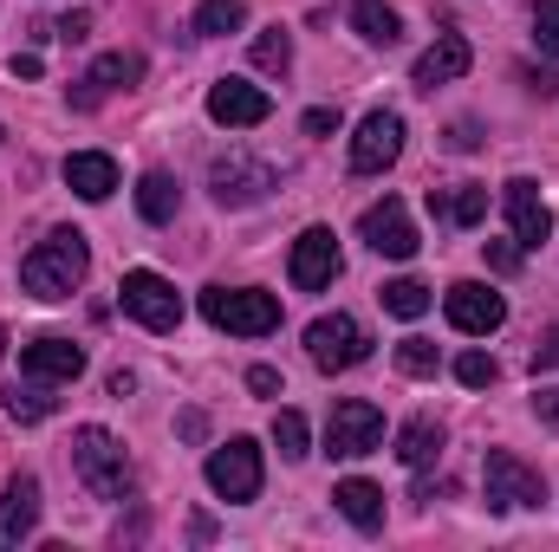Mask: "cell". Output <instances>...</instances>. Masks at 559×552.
<instances>
[{
	"instance_id": "obj_1",
	"label": "cell",
	"mask_w": 559,
	"mask_h": 552,
	"mask_svg": "<svg viewBox=\"0 0 559 552\" xmlns=\"http://www.w3.org/2000/svg\"><path fill=\"white\" fill-rule=\"evenodd\" d=\"M85 274H92V248H85V235L79 228H52L26 261H20V286L33 292V299H72L79 286H85Z\"/></svg>"
},
{
	"instance_id": "obj_2",
	"label": "cell",
	"mask_w": 559,
	"mask_h": 552,
	"mask_svg": "<svg viewBox=\"0 0 559 552\" xmlns=\"http://www.w3.org/2000/svg\"><path fill=\"white\" fill-rule=\"evenodd\" d=\"M72 468H79V481H85L98 501H124V494H131V455H124V442H118L111 429H98V422L72 429Z\"/></svg>"
},
{
	"instance_id": "obj_3",
	"label": "cell",
	"mask_w": 559,
	"mask_h": 552,
	"mask_svg": "<svg viewBox=\"0 0 559 552\" xmlns=\"http://www.w3.org/2000/svg\"><path fill=\"white\" fill-rule=\"evenodd\" d=\"M202 319L215 332H235V338H267V332H280V299L261 286H209Z\"/></svg>"
},
{
	"instance_id": "obj_4",
	"label": "cell",
	"mask_w": 559,
	"mask_h": 552,
	"mask_svg": "<svg viewBox=\"0 0 559 552\" xmlns=\"http://www.w3.org/2000/svg\"><path fill=\"white\" fill-rule=\"evenodd\" d=\"M209 189H215L222 208H254V202H267V195L280 189V169L274 163H261V156L228 149V156L209 163Z\"/></svg>"
},
{
	"instance_id": "obj_5",
	"label": "cell",
	"mask_w": 559,
	"mask_h": 552,
	"mask_svg": "<svg viewBox=\"0 0 559 552\" xmlns=\"http://www.w3.org/2000/svg\"><path fill=\"white\" fill-rule=\"evenodd\" d=\"M306 358H312L319 371H352V364L371 358V332H365L352 312H325V319L306 325Z\"/></svg>"
},
{
	"instance_id": "obj_6",
	"label": "cell",
	"mask_w": 559,
	"mask_h": 552,
	"mask_svg": "<svg viewBox=\"0 0 559 552\" xmlns=\"http://www.w3.org/2000/svg\"><path fill=\"white\" fill-rule=\"evenodd\" d=\"M325 448H332L338 461L384 448V410H378V404H365V397H338L332 416H325Z\"/></svg>"
},
{
	"instance_id": "obj_7",
	"label": "cell",
	"mask_w": 559,
	"mask_h": 552,
	"mask_svg": "<svg viewBox=\"0 0 559 552\" xmlns=\"http://www.w3.org/2000/svg\"><path fill=\"white\" fill-rule=\"evenodd\" d=\"M261 475H267V468H261V448H254L248 435H228V442L209 455V488H215L228 507L254 501V494H261Z\"/></svg>"
},
{
	"instance_id": "obj_8",
	"label": "cell",
	"mask_w": 559,
	"mask_h": 552,
	"mask_svg": "<svg viewBox=\"0 0 559 552\" xmlns=\"http://www.w3.org/2000/svg\"><path fill=\"white\" fill-rule=\"evenodd\" d=\"M118 299H124V312L138 319L143 332H176V325H182V292H176L163 274H150V267L124 274Z\"/></svg>"
},
{
	"instance_id": "obj_9",
	"label": "cell",
	"mask_w": 559,
	"mask_h": 552,
	"mask_svg": "<svg viewBox=\"0 0 559 552\" xmlns=\"http://www.w3.org/2000/svg\"><path fill=\"white\" fill-rule=\"evenodd\" d=\"M442 312H449V325L468 332V338H488V332L508 325V299H501L495 286H481V279H455V286L442 292Z\"/></svg>"
},
{
	"instance_id": "obj_10",
	"label": "cell",
	"mask_w": 559,
	"mask_h": 552,
	"mask_svg": "<svg viewBox=\"0 0 559 552\" xmlns=\"http://www.w3.org/2000/svg\"><path fill=\"white\" fill-rule=\"evenodd\" d=\"M481 488H488V507H540V501H547L540 468H527V461L508 455V448H495V455L481 461Z\"/></svg>"
},
{
	"instance_id": "obj_11",
	"label": "cell",
	"mask_w": 559,
	"mask_h": 552,
	"mask_svg": "<svg viewBox=\"0 0 559 552\" xmlns=\"http://www.w3.org/2000/svg\"><path fill=\"white\" fill-rule=\"evenodd\" d=\"M358 235H365V248H371V254H384V261H411V254L423 248L417 228H411V208H404L397 195L371 202V208L358 215Z\"/></svg>"
},
{
	"instance_id": "obj_12",
	"label": "cell",
	"mask_w": 559,
	"mask_h": 552,
	"mask_svg": "<svg viewBox=\"0 0 559 552\" xmlns=\"http://www.w3.org/2000/svg\"><path fill=\"white\" fill-rule=\"evenodd\" d=\"M345 267V254H338V235L332 228H306L299 241H293V261H286V274L299 292H325L332 279Z\"/></svg>"
},
{
	"instance_id": "obj_13",
	"label": "cell",
	"mask_w": 559,
	"mask_h": 552,
	"mask_svg": "<svg viewBox=\"0 0 559 552\" xmlns=\"http://www.w3.org/2000/svg\"><path fill=\"white\" fill-rule=\"evenodd\" d=\"M209 118L222 131H254V124L274 118V98L261 85H248V79H222V85H209Z\"/></svg>"
},
{
	"instance_id": "obj_14",
	"label": "cell",
	"mask_w": 559,
	"mask_h": 552,
	"mask_svg": "<svg viewBox=\"0 0 559 552\" xmlns=\"http://www.w3.org/2000/svg\"><path fill=\"white\" fill-rule=\"evenodd\" d=\"M397 156H404V118L397 111H371L358 124V137H352V169L358 176H384Z\"/></svg>"
},
{
	"instance_id": "obj_15",
	"label": "cell",
	"mask_w": 559,
	"mask_h": 552,
	"mask_svg": "<svg viewBox=\"0 0 559 552\" xmlns=\"http://www.w3.org/2000/svg\"><path fill=\"white\" fill-rule=\"evenodd\" d=\"M501 202H508V228H514V241H521V254H534V248H547V235H554V208L540 202V182H527V176H514V182L501 189Z\"/></svg>"
},
{
	"instance_id": "obj_16",
	"label": "cell",
	"mask_w": 559,
	"mask_h": 552,
	"mask_svg": "<svg viewBox=\"0 0 559 552\" xmlns=\"http://www.w3.org/2000/svg\"><path fill=\"white\" fill-rule=\"evenodd\" d=\"M20 371L46 377V384H72L85 371V351L72 338H33V345H20Z\"/></svg>"
},
{
	"instance_id": "obj_17",
	"label": "cell",
	"mask_w": 559,
	"mask_h": 552,
	"mask_svg": "<svg viewBox=\"0 0 559 552\" xmlns=\"http://www.w3.org/2000/svg\"><path fill=\"white\" fill-rule=\"evenodd\" d=\"M33 527H39V481L33 475H13L7 494H0V552L33 540Z\"/></svg>"
},
{
	"instance_id": "obj_18",
	"label": "cell",
	"mask_w": 559,
	"mask_h": 552,
	"mask_svg": "<svg viewBox=\"0 0 559 552\" xmlns=\"http://www.w3.org/2000/svg\"><path fill=\"white\" fill-rule=\"evenodd\" d=\"M138 79H143V59H138V52H105V59H98V65L79 79L72 105H79V111H92L105 92H118V85H138Z\"/></svg>"
},
{
	"instance_id": "obj_19",
	"label": "cell",
	"mask_w": 559,
	"mask_h": 552,
	"mask_svg": "<svg viewBox=\"0 0 559 552\" xmlns=\"http://www.w3.org/2000/svg\"><path fill=\"white\" fill-rule=\"evenodd\" d=\"M66 189H72L79 202H105V195L118 189V163H111L105 149H79V156H66Z\"/></svg>"
},
{
	"instance_id": "obj_20",
	"label": "cell",
	"mask_w": 559,
	"mask_h": 552,
	"mask_svg": "<svg viewBox=\"0 0 559 552\" xmlns=\"http://www.w3.org/2000/svg\"><path fill=\"white\" fill-rule=\"evenodd\" d=\"M332 507H338L358 533H378V527H384V488H378V481H365V475L338 481V488H332Z\"/></svg>"
},
{
	"instance_id": "obj_21",
	"label": "cell",
	"mask_w": 559,
	"mask_h": 552,
	"mask_svg": "<svg viewBox=\"0 0 559 552\" xmlns=\"http://www.w3.org/2000/svg\"><path fill=\"white\" fill-rule=\"evenodd\" d=\"M468 65H475V52H468V39H455V33H442V39H436V46H429V52L417 59V72H411V79H417L423 92H436V85H449V79H462Z\"/></svg>"
},
{
	"instance_id": "obj_22",
	"label": "cell",
	"mask_w": 559,
	"mask_h": 552,
	"mask_svg": "<svg viewBox=\"0 0 559 552\" xmlns=\"http://www.w3.org/2000/svg\"><path fill=\"white\" fill-rule=\"evenodd\" d=\"M429 215L449 221V228H475L488 215V189L481 182H462V189H429Z\"/></svg>"
},
{
	"instance_id": "obj_23",
	"label": "cell",
	"mask_w": 559,
	"mask_h": 552,
	"mask_svg": "<svg viewBox=\"0 0 559 552\" xmlns=\"http://www.w3.org/2000/svg\"><path fill=\"white\" fill-rule=\"evenodd\" d=\"M436 455H442V422H436V416H411V422L397 429V461L423 475Z\"/></svg>"
},
{
	"instance_id": "obj_24",
	"label": "cell",
	"mask_w": 559,
	"mask_h": 552,
	"mask_svg": "<svg viewBox=\"0 0 559 552\" xmlns=\"http://www.w3.org/2000/svg\"><path fill=\"white\" fill-rule=\"evenodd\" d=\"M59 384H46V377H26L20 371V384H7V416H20V422H46V416L59 410V397H52Z\"/></svg>"
},
{
	"instance_id": "obj_25",
	"label": "cell",
	"mask_w": 559,
	"mask_h": 552,
	"mask_svg": "<svg viewBox=\"0 0 559 552\" xmlns=\"http://www.w3.org/2000/svg\"><path fill=\"white\" fill-rule=\"evenodd\" d=\"M176 208H182V189H176V176H163V169H150L138 182V215L143 221H176Z\"/></svg>"
},
{
	"instance_id": "obj_26",
	"label": "cell",
	"mask_w": 559,
	"mask_h": 552,
	"mask_svg": "<svg viewBox=\"0 0 559 552\" xmlns=\"http://www.w3.org/2000/svg\"><path fill=\"white\" fill-rule=\"evenodd\" d=\"M352 26H358L371 46H397V39H404V20H397L391 0H352Z\"/></svg>"
},
{
	"instance_id": "obj_27",
	"label": "cell",
	"mask_w": 559,
	"mask_h": 552,
	"mask_svg": "<svg viewBox=\"0 0 559 552\" xmlns=\"http://www.w3.org/2000/svg\"><path fill=\"white\" fill-rule=\"evenodd\" d=\"M241 20H248L241 0H202V7H195V33H202V39H222V33H235Z\"/></svg>"
},
{
	"instance_id": "obj_28",
	"label": "cell",
	"mask_w": 559,
	"mask_h": 552,
	"mask_svg": "<svg viewBox=\"0 0 559 552\" xmlns=\"http://www.w3.org/2000/svg\"><path fill=\"white\" fill-rule=\"evenodd\" d=\"M378 299H384V312H397V319H423V312H429V286H423V279H391Z\"/></svg>"
},
{
	"instance_id": "obj_29",
	"label": "cell",
	"mask_w": 559,
	"mask_h": 552,
	"mask_svg": "<svg viewBox=\"0 0 559 552\" xmlns=\"http://www.w3.org/2000/svg\"><path fill=\"white\" fill-rule=\"evenodd\" d=\"M274 442H280V455H286V461H306V455H312V448H306V442H312V435H306V416L280 410L274 416Z\"/></svg>"
},
{
	"instance_id": "obj_30",
	"label": "cell",
	"mask_w": 559,
	"mask_h": 552,
	"mask_svg": "<svg viewBox=\"0 0 559 552\" xmlns=\"http://www.w3.org/2000/svg\"><path fill=\"white\" fill-rule=\"evenodd\" d=\"M436 364H442V358H436L429 338H404V345H397V371H404V377H436Z\"/></svg>"
},
{
	"instance_id": "obj_31",
	"label": "cell",
	"mask_w": 559,
	"mask_h": 552,
	"mask_svg": "<svg viewBox=\"0 0 559 552\" xmlns=\"http://www.w3.org/2000/svg\"><path fill=\"white\" fill-rule=\"evenodd\" d=\"M254 65H261V72H286V65H293V39H286L280 26H267V33L254 39Z\"/></svg>"
},
{
	"instance_id": "obj_32",
	"label": "cell",
	"mask_w": 559,
	"mask_h": 552,
	"mask_svg": "<svg viewBox=\"0 0 559 552\" xmlns=\"http://www.w3.org/2000/svg\"><path fill=\"white\" fill-rule=\"evenodd\" d=\"M455 377H462L468 391H488V384L501 377V364H495L488 351H462V358H455Z\"/></svg>"
},
{
	"instance_id": "obj_33",
	"label": "cell",
	"mask_w": 559,
	"mask_h": 552,
	"mask_svg": "<svg viewBox=\"0 0 559 552\" xmlns=\"http://www.w3.org/2000/svg\"><path fill=\"white\" fill-rule=\"evenodd\" d=\"M534 39H540V52L559 59V0H534Z\"/></svg>"
},
{
	"instance_id": "obj_34",
	"label": "cell",
	"mask_w": 559,
	"mask_h": 552,
	"mask_svg": "<svg viewBox=\"0 0 559 552\" xmlns=\"http://www.w3.org/2000/svg\"><path fill=\"white\" fill-rule=\"evenodd\" d=\"M306 137H338V105H312L306 111Z\"/></svg>"
},
{
	"instance_id": "obj_35",
	"label": "cell",
	"mask_w": 559,
	"mask_h": 552,
	"mask_svg": "<svg viewBox=\"0 0 559 552\" xmlns=\"http://www.w3.org/2000/svg\"><path fill=\"white\" fill-rule=\"evenodd\" d=\"M534 371H559V325H547L534 338Z\"/></svg>"
},
{
	"instance_id": "obj_36",
	"label": "cell",
	"mask_w": 559,
	"mask_h": 552,
	"mask_svg": "<svg viewBox=\"0 0 559 552\" xmlns=\"http://www.w3.org/2000/svg\"><path fill=\"white\" fill-rule=\"evenodd\" d=\"M488 267L495 274H514L521 267V241H488Z\"/></svg>"
},
{
	"instance_id": "obj_37",
	"label": "cell",
	"mask_w": 559,
	"mask_h": 552,
	"mask_svg": "<svg viewBox=\"0 0 559 552\" xmlns=\"http://www.w3.org/2000/svg\"><path fill=\"white\" fill-rule=\"evenodd\" d=\"M248 391H254V397H280V371L274 364H254V371H248Z\"/></svg>"
},
{
	"instance_id": "obj_38",
	"label": "cell",
	"mask_w": 559,
	"mask_h": 552,
	"mask_svg": "<svg viewBox=\"0 0 559 552\" xmlns=\"http://www.w3.org/2000/svg\"><path fill=\"white\" fill-rule=\"evenodd\" d=\"M534 410L547 416V422H559V384H547V391H534Z\"/></svg>"
},
{
	"instance_id": "obj_39",
	"label": "cell",
	"mask_w": 559,
	"mask_h": 552,
	"mask_svg": "<svg viewBox=\"0 0 559 552\" xmlns=\"http://www.w3.org/2000/svg\"><path fill=\"white\" fill-rule=\"evenodd\" d=\"M85 26H92V20H85V13H66V20H59V26H52V33H59V39H85Z\"/></svg>"
},
{
	"instance_id": "obj_40",
	"label": "cell",
	"mask_w": 559,
	"mask_h": 552,
	"mask_svg": "<svg viewBox=\"0 0 559 552\" xmlns=\"http://www.w3.org/2000/svg\"><path fill=\"white\" fill-rule=\"evenodd\" d=\"M182 435H189V442H202V435H209V416H202V410H182Z\"/></svg>"
},
{
	"instance_id": "obj_41",
	"label": "cell",
	"mask_w": 559,
	"mask_h": 552,
	"mask_svg": "<svg viewBox=\"0 0 559 552\" xmlns=\"http://www.w3.org/2000/svg\"><path fill=\"white\" fill-rule=\"evenodd\" d=\"M527 85H534L540 98H559V72H527Z\"/></svg>"
},
{
	"instance_id": "obj_42",
	"label": "cell",
	"mask_w": 559,
	"mask_h": 552,
	"mask_svg": "<svg viewBox=\"0 0 559 552\" xmlns=\"http://www.w3.org/2000/svg\"><path fill=\"white\" fill-rule=\"evenodd\" d=\"M13 79H39V52H13Z\"/></svg>"
},
{
	"instance_id": "obj_43",
	"label": "cell",
	"mask_w": 559,
	"mask_h": 552,
	"mask_svg": "<svg viewBox=\"0 0 559 552\" xmlns=\"http://www.w3.org/2000/svg\"><path fill=\"white\" fill-rule=\"evenodd\" d=\"M449 143H455V149H475L481 137H475V124H455V131H449Z\"/></svg>"
}]
</instances>
